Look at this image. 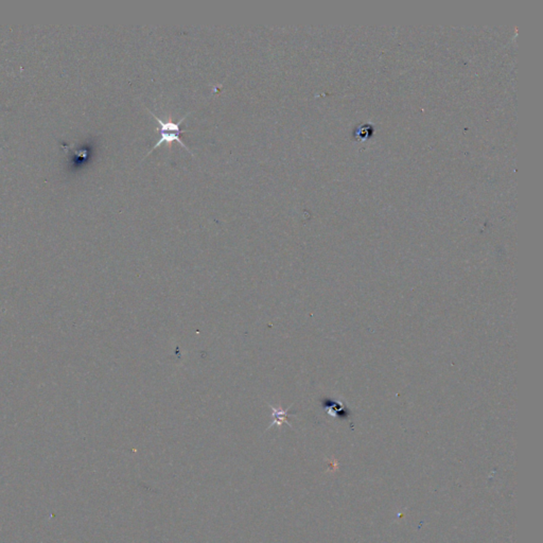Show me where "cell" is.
<instances>
[{
    "label": "cell",
    "instance_id": "1",
    "mask_svg": "<svg viewBox=\"0 0 543 543\" xmlns=\"http://www.w3.org/2000/svg\"><path fill=\"white\" fill-rule=\"evenodd\" d=\"M149 112L151 114V115L155 118V120L159 122L160 125H161V138H160L159 141L156 142L155 146L149 151V153L146 156L151 154L155 149L161 147L163 144H171V142H173V141L178 142L179 146H182L186 150H188L192 154L191 150L187 146H186L184 144V141L180 139V134L182 133L189 132L187 130H182V127H180V124L185 121L186 117H187L189 114H187V115H185L183 117V119H180L178 122H174V121H169V120H163L160 117H157L155 114H153L151 110H149Z\"/></svg>",
    "mask_w": 543,
    "mask_h": 543
},
{
    "label": "cell",
    "instance_id": "2",
    "mask_svg": "<svg viewBox=\"0 0 543 543\" xmlns=\"http://www.w3.org/2000/svg\"><path fill=\"white\" fill-rule=\"evenodd\" d=\"M270 408H272V410H273V418H274V421H273V423L270 424V426L272 425L280 426L283 423H288L289 424L288 419H287L288 416H289L288 411H284L281 408H274V406H270Z\"/></svg>",
    "mask_w": 543,
    "mask_h": 543
}]
</instances>
